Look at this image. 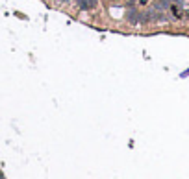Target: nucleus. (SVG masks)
<instances>
[{
  "instance_id": "f257e3e1",
  "label": "nucleus",
  "mask_w": 189,
  "mask_h": 179,
  "mask_svg": "<svg viewBox=\"0 0 189 179\" xmlns=\"http://www.w3.org/2000/svg\"><path fill=\"white\" fill-rule=\"evenodd\" d=\"M173 13H174V15H180V11H178V7H176V6H173Z\"/></svg>"
}]
</instances>
